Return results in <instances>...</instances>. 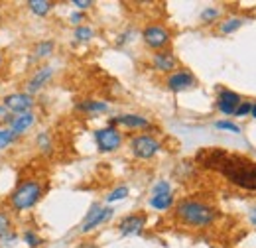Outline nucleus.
Returning a JSON list of instances; mask_svg holds the SVG:
<instances>
[{
    "instance_id": "nucleus-12",
    "label": "nucleus",
    "mask_w": 256,
    "mask_h": 248,
    "mask_svg": "<svg viewBox=\"0 0 256 248\" xmlns=\"http://www.w3.org/2000/svg\"><path fill=\"white\" fill-rule=\"evenodd\" d=\"M124 126V128H132V130H146L150 128V120L142 114H134V112H128V114H118L110 120V126Z\"/></svg>"
},
{
    "instance_id": "nucleus-32",
    "label": "nucleus",
    "mask_w": 256,
    "mask_h": 248,
    "mask_svg": "<svg viewBox=\"0 0 256 248\" xmlns=\"http://www.w3.org/2000/svg\"><path fill=\"white\" fill-rule=\"evenodd\" d=\"M73 6H77L79 10H87L93 6V2L91 0H73Z\"/></svg>"
},
{
    "instance_id": "nucleus-30",
    "label": "nucleus",
    "mask_w": 256,
    "mask_h": 248,
    "mask_svg": "<svg viewBox=\"0 0 256 248\" xmlns=\"http://www.w3.org/2000/svg\"><path fill=\"white\" fill-rule=\"evenodd\" d=\"M38 146H40L44 152H50V148H52V142H50V138H48V134H46V132L38 136Z\"/></svg>"
},
{
    "instance_id": "nucleus-28",
    "label": "nucleus",
    "mask_w": 256,
    "mask_h": 248,
    "mask_svg": "<svg viewBox=\"0 0 256 248\" xmlns=\"http://www.w3.org/2000/svg\"><path fill=\"white\" fill-rule=\"evenodd\" d=\"M10 228H12V218L8 217L6 213L0 211V238H2Z\"/></svg>"
},
{
    "instance_id": "nucleus-13",
    "label": "nucleus",
    "mask_w": 256,
    "mask_h": 248,
    "mask_svg": "<svg viewBox=\"0 0 256 248\" xmlns=\"http://www.w3.org/2000/svg\"><path fill=\"white\" fill-rule=\"evenodd\" d=\"M52 77H54V67L44 65V67L36 69V73L32 75V79H30V81H28V85H26V93L28 94L38 93L40 89H44V87H46V83H48Z\"/></svg>"
},
{
    "instance_id": "nucleus-11",
    "label": "nucleus",
    "mask_w": 256,
    "mask_h": 248,
    "mask_svg": "<svg viewBox=\"0 0 256 248\" xmlns=\"http://www.w3.org/2000/svg\"><path fill=\"white\" fill-rule=\"evenodd\" d=\"M152 65L160 73H174L178 69V58L170 50H162L152 56Z\"/></svg>"
},
{
    "instance_id": "nucleus-3",
    "label": "nucleus",
    "mask_w": 256,
    "mask_h": 248,
    "mask_svg": "<svg viewBox=\"0 0 256 248\" xmlns=\"http://www.w3.org/2000/svg\"><path fill=\"white\" fill-rule=\"evenodd\" d=\"M44 195V187L40 182H34V180H28V182H22L18 184V187L12 191L10 195V205L14 211L22 213V211H28L32 209L34 205L42 199Z\"/></svg>"
},
{
    "instance_id": "nucleus-35",
    "label": "nucleus",
    "mask_w": 256,
    "mask_h": 248,
    "mask_svg": "<svg viewBox=\"0 0 256 248\" xmlns=\"http://www.w3.org/2000/svg\"><path fill=\"white\" fill-rule=\"evenodd\" d=\"M77 248H98V246H96L95 242H81Z\"/></svg>"
},
{
    "instance_id": "nucleus-34",
    "label": "nucleus",
    "mask_w": 256,
    "mask_h": 248,
    "mask_svg": "<svg viewBox=\"0 0 256 248\" xmlns=\"http://www.w3.org/2000/svg\"><path fill=\"white\" fill-rule=\"evenodd\" d=\"M248 220H250L252 226H256V205L254 207H250V211H248Z\"/></svg>"
},
{
    "instance_id": "nucleus-6",
    "label": "nucleus",
    "mask_w": 256,
    "mask_h": 248,
    "mask_svg": "<svg viewBox=\"0 0 256 248\" xmlns=\"http://www.w3.org/2000/svg\"><path fill=\"white\" fill-rule=\"evenodd\" d=\"M95 142L102 154H110V152H116L120 148L122 134L116 126H104V128L95 130Z\"/></svg>"
},
{
    "instance_id": "nucleus-18",
    "label": "nucleus",
    "mask_w": 256,
    "mask_h": 248,
    "mask_svg": "<svg viewBox=\"0 0 256 248\" xmlns=\"http://www.w3.org/2000/svg\"><path fill=\"white\" fill-rule=\"evenodd\" d=\"M77 108L79 110H83V112H106L108 110V104L106 102H102V100H83L81 104H77Z\"/></svg>"
},
{
    "instance_id": "nucleus-33",
    "label": "nucleus",
    "mask_w": 256,
    "mask_h": 248,
    "mask_svg": "<svg viewBox=\"0 0 256 248\" xmlns=\"http://www.w3.org/2000/svg\"><path fill=\"white\" fill-rule=\"evenodd\" d=\"M69 20H71V24L81 26V22H83V14H81V12H73V14L69 16Z\"/></svg>"
},
{
    "instance_id": "nucleus-2",
    "label": "nucleus",
    "mask_w": 256,
    "mask_h": 248,
    "mask_svg": "<svg viewBox=\"0 0 256 248\" xmlns=\"http://www.w3.org/2000/svg\"><path fill=\"white\" fill-rule=\"evenodd\" d=\"M176 218L190 228H207L219 218V211L201 199H182L176 205Z\"/></svg>"
},
{
    "instance_id": "nucleus-29",
    "label": "nucleus",
    "mask_w": 256,
    "mask_h": 248,
    "mask_svg": "<svg viewBox=\"0 0 256 248\" xmlns=\"http://www.w3.org/2000/svg\"><path fill=\"white\" fill-rule=\"evenodd\" d=\"M250 110H252V102L250 100H240V104L234 110V116H246V114H250Z\"/></svg>"
},
{
    "instance_id": "nucleus-37",
    "label": "nucleus",
    "mask_w": 256,
    "mask_h": 248,
    "mask_svg": "<svg viewBox=\"0 0 256 248\" xmlns=\"http://www.w3.org/2000/svg\"><path fill=\"white\" fill-rule=\"evenodd\" d=\"M2 63H4V60H2V54H0V69H2Z\"/></svg>"
},
{
    "instance_id": "nucleus-27",
    "label": "nucleus",
    "mask_w": 256,
    "mask_h": 248,
    "mask_svg": "<svg viewBox=\"0 0 256 248\" xmlns=\"http://www.w3.org/2000/svg\"><path fill=\"white\" fill-rule=\"evenodd\" d=\"M166 193H172V186L166 180H160L156 186L152 187V195H166Z\"/></svg>"
},
{
    "instance_id": "nucleus-7",
    "label": "nucleus",
    "mask_w": 256,
    "mask_h": 248,
    "mask_svg": "<svg viewBox=\"0 0 256 248\" xmlns=\"http://www.w3.org/2000/svg\"><path fill=\"white\" fill-rule=\"evenodd\" d=\"M112 215H114V209H112V207H102V205H93V207H91V211L87 213V217L83 218V222H81L79 230H81L83 234H87V232L95 230L96 226H100L102 222L110 220V217H112Z\"/></svg>"
},
{
    "instance_id": "nucleus-8",
    "label": "nucleus",
    "mask_w": 256,
    "mask_h": 248,
    "mask_svg": "<svg viewBox=\"0 0 256 248\" xmlns=\"http://www.w3.org/2000/svg\"><path fill=\"white\" fill-rule=\"evenodd\" d=\"M166 85H168V89L172 93H184V91H190V89H193L197 85V79H195V75H193L192 71L178 69V71L168 75Z\"/></svg>"
},
{
    "instance_id": "nucleus-36",
    "label": "nucleus",
    "mask_w": 256,
    "mask_h": 248,
    "mask_svg": "<svg viewBox=\"0 0 256 248\" xmlns=\"http://www.w3.org/2000/svg\"><path fill=\"white\" fill-rule=\"evenodd\" d=\"M250 114H252V118H256V102H252V110H250Z\"/></svg>"
},
{
    "instance_id": "nucleus-23",
    "label": "nucleus",
    "mask_w": 256,
    "mask_h": 248,
    "mask_svg": "<svg viewBox=\"0 0 256 248\" xmlns=\"http://www.w3.org/2000/svg\"><path fill=\"white\" fill-rule=\"evenodd\" d=\"M128 187L126 186H118L116 189H112L108 195H106V203H116V201H122L128 197Z\"/></svg>"
},
{
    "instance_id": "nucleus-15",
    "label": "nucleus",
    "mask_w": 256,
    "mask_h": 248,
    "mask_svg": "<svg viewBox=\"0 0 256 248\" xmlns=\"http://www.w3.org/2000/svg\"><path fill=\"white\" fill-rule=\"evenodd\" d=\"M34 122H36V114L30 110V112H24V114H16V116L12 118V122H10L8 128H10L16 136H20V134L28 132L34 126Z\"/></svg>"
},
{
    "instance_id": "nucleus-24",
    "label": "nucleus",
    "mask_w": 256,
    "mask_h": 248,
    "mask_svg": "<svg viewBox=\"0 0 256 248\" xmlns=\"http://www.w3.org/2000/svg\"><path fill=\"white\" fill-rule=\"evenodd\" d=\"M95 36V32H93V28H89V26H77L75 28V32H73V38L77 40V42H89L91 38Z\"/></svg>"
},
{
    "instance_id": "nucleus-21",
    "label": "nucleus",
    "mask_w": 256,
    "mask_h": 248,
    "mask_svg": "<svg viewBox=\"0 0 256 248\" xmlns=\"http://www.w3.org/2000/svg\"><path fill=\"white\" fill-rule=\"evenodd\" d=\"M219 16H221V10L215 8V6H209V8H205V10L201 12V22H203V24H213V22L219 20Z\"/></svg>"
},
{
    "instance_id": "nucleus-22",
    "label": "nucleus",
    "mask_w": 256,
    "mask_h": 248,
    "mask_svg": "<svg viewBox=\"0 0 256 248\" xmlns=\"http://www.w3.org/2000/svg\"><path fill=\"white\" fill-rule=\"evenodd\" d=\"M16 138H18V136H16L10 128H0V150L12 146V144L16 142Z\"/></svg>"
},
{
    "instance_id": "nucleus-17",
    "label": "nucleus",
    "mask_w": 256,
    "mask_h": 248,
    "mask_svg": "<svg viewBox=\"0 0 256 248\" xmlns=\"http://www.w3.org/2000/svg\"><path fill=\"white\" fill-rule=\"evenodd\" d=\"M174 205V195L172 193H166V195H152L150 197V207L156 209V211H166Z\"/></svg>"
},
{
    "instance_id": "nucleus-14",
    "label": "nucleus",
    "mask_w": 256,
    "mask_h": 248,
    "mask_svg": "<svg viewBox=\"0 0 256 248\" xmlns=\"http://www.w3.org/2000/svg\"><path fill=\"white\" fill-rule=\"evenodd\" d=\"M240 94L230 91V89H223L219 96H217V108L223 112V114H234L236 106L240 104Z\"/></svg>"
},
{
    "instance_id": "nucleus-9",
    "label": "nucleus",
    "mask_w": 256,
    "mask_h": 248,
    "mask_svg": "<svg viewBox=\"0 0 256 248\" xmlns=\"http://www.w3.org/2000/svg\"><path fill=\"white\" fill-rule=\"evenodd\" d=\"M10 112H16V114H24V112H30L34 106V98L32 94L28 93H12L4 96V102H2Z\"/></svg>"
},
{
    "instance_id": "nucleus-10",
    "label": "nucleus",
    "mask_w": 256,
    "mask_h": 248,
    "mask_svg": "<svg viewBox=\"0 0 256 248\" xmlns=\"http://www.w3.org/2000/svg\"><path fill=\"white\" fill-rule=\"evenodd\" d=\"M146 215L144 213H132V215H126L118 222V232L122 236H134V234H140L146 226Z\"/></svg>"
},
{
    "instance_id": "nucleus-1",
    "label": "nucleus",
    "mask_w": 256,
    "mask_h": 248,
    "mask_svg": "<svg viewBox=\"0 0 256 248\" xmlns=\"http://www.w3.org/2000/svg\"><path fill=\"white\" fill-rule=\"evenodd\" d=\"M203 168L215 170L234 187L256 191V162L240 154H228L221 148H209L197 156Z\"/></svg>"
},
{
    "instance_id": "nucleus-20",
    "label": "nucleus",
    "mask_w": 256,
    "mask_h": 248,
    "mask_svg": "<svg viewBox=\"0 0 256 248\" xmlns=\"http://www.w3.org/2000/svg\"><path fill=\"white\" fill-rule=\"evenodd\" d=\"M242 24H244V18H238V16H236V18H226L224 22H221L219 32L224 34V36H228V34H234Z\"/></svg>"
},
{
    "instance_id": "nucleus-25",
    "label": "nucleus",
    "mask_w": 256,
    "mask_h": 248,
    "mask_svg": "<svg viewBox=\"0 0 256 248\" xmlns=\"http://www.w3.org/2000/svg\"><path fill=\"white\" fill-rule=\"evenodd\" d=\"M22 238H24V242H26V246L28 248H38V246H42V244H44V240H42L34 230H30V228L22 232Z\"/></svg>"
},
{
    "instance_id": "nucleus-4",
    "label": "nucleus",
    "mask_w": 256,
    "mask_h": 248,
    "mask_svg": "<svg viewBox=\"0 0 256 248\" xmlns=\"http://www.w3.org/2000/svg\"><path fill=\"white\" fill-rule=\"evenodd\" d=\"M162 150V142L150 134H136L130 138V152L138 160H152Z\"/></svg>"
},
{
    "instance_id": "nucleus-31",
    "label": "nucleus",
    "mask_w": 256,
    "mask_h": 248,
    "mask_svg": "<svg viewBox=\"0 0 256 248\" xmlns=\"http://www.w3.org/2000/svg\"><path fill=\"white\" fill-rule=\"evenodd\" d=\"M12 118H14L12 112H10L4 104H0V124H10L12 122Z\"/></svg>"
},
{
    "instance_id": "nucleus-5",
    "label": "nucleus",
    "mask_w": 256,
    "mask_h": 248,
    "mask_svg": "<svg viewBox=\"0 0 256 248\" xmlns=\"http://www.w3.org/2000/svg\"><path fill=\"white\" fill-rule=\"evenodd\" d=\"M142 42H144L150 50L162 52L164 48L170 46L172 34H170V30H168L166 26H162V24H150V26H146V28L142 30Z\"/></svg>"
},
{
    "instance_id": "nucleus-26",
    "label": "nucleus",
    "mask_w": 256,
    "mask_h": 248,
    "mask_svg": "<svg viewBox=\"0 0 256 248\" xmlns=\"http://www.w3.org/2000/svg\"><path fill=\"white\" fill-rule=\"evenodd\" d=\"M215 128L217 130H226V132H232V134H240V126L230 120H217L215 122Z\"/></svg>"
},
{
    "instance_id": "nucleus-16",
    "label": "nucleus",
    "mask_w": 256,
    "mask_h": 248,
    "mask_svg": "<svg viewBox=\"0 0 256 248\" xmlns=\"http://www.w3.org/2000/svg\"><path fill=\"white\" fill-rule=\"evenodd\" d=\"M54 50H56V44L52 40H44V42L36 44V48H34V60H46V58H50L54 54Z\"/></svg>"
},
{
    "instance_id": "nucleus-19",
    "label": "nucleus",
    "mask_w": 256,
    "mask_h": 248,
    "mask_svg": "<svg viewBox=\"0 0 256 248\" xmlns=\"http://www.w3.org/2000/svg\"><path fill=\"white\" fill-rule=\"evenodd\" d=\"M28 8L32 10L36 16H46L54 8V2H50V0H30Z\"/></svg>"
}]
</instances>
